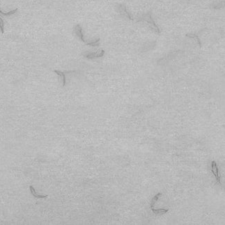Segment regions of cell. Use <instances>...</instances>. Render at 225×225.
Returning <instances> with one entry per match:
<instances>
[{
  "mask_svg": "<svg viewBox=\"0 0 225 225\" xmlns=\"http://www.w3.org/2000/svg\"><path fill=\"white\" fill-rule=\"evenodd\" d=\"M105 54V51L103 50L96 52H85L84 53V56L88 59H94L98 57H101Z\"/></svg>",
  "mask_w": 225,
  "mask_h": 225,
  "instance_id": "3957f363",
  "label": "cell"
},
{
  "mask_svg": "<svg viewBox=\"0 0 225 225\" xmlns=\"http://www.w3.org/2000/svg\"><path fill=\"white\" fill-rule=\"evenodd\" d=\"M55 72H56V73H57L59 75L61 76L62 77H63V86H65L66 84V77H65V73L63 72H61V71H58V70H55Z\"/></svg>",
  "mask_w": 225,
  "mask_h": 225,
  "instance_id": "52a82bcc",
  "label": "cell"
},
{
  "mask_svg": "<svg viewBox=\"0 0 225 225\" xmlns=\"http://www.w3.org/2000/svg\"><path fill=\"white\" fill-rule=\"evenodd\" d=\"M140 20H144V21H146L147 23L149 25L150 27H151V29H154L155 32H157L158 33H159V32H160V31H159L158 27H157L156 25L155 24V22H154V21L153 20V19H152V17H151V15H150V13H148V14L146 15H144L142 18L140 19Z\"/></svg>",
  "mask_w": 225,
  "mask_h": 225,
  "instance_id": "7a4b0ae2",
  "label": "cell"
},
{
  "mask_svg": "<svg viewBox=\"0 0 225 225\" xmlns=\"http://www.w3.org/2000/svg\"><path fill=\"white\" fill-rule=\"evenodd\" d=\"M212 172L213 174L216 177L217 182L220 183V176H219L218 168L217 167V164H216V162H215V161H213L212 162Z\"/></svg>",
  "mask_w": 225,
  "mask_h": 225,
  "instance_id": "277c9868",
  "label": "cell"
},
{
  "mask_svg": "<svg viewBox=\"0 0 225 225\" xmlns=\"http://www.w3.org/2000/svg\"><path fill=\"white\" fill-rule=\"evenodd\" d=\"M0 30H1V32L2 34L4 33V22L3 19L0 17Z\"/></svg>",
  "mask_w": 225,
  "mask_h": 225,
  "instance_id": "ba28073f",
  "label": "cell"
},
{
  "mask_svg": "<svg viewBox=\"0 0 225 225\" xmlns=\"http://www.w3.org/2000/svg\"><path fill=\"white\" fill-rule=\"evenodd\" d=\"M160 196H162V194H161V193H158V194H157V195H155V197H154V198L153 199H152L151 203H150V209H151L152 211H153V209H154V208H153L154 204H155V202H157V199H159V197H160Z\"/></svg>",
  "mask_w": 225,
  "mask_h": 225,
  "instance_id": "5b68a950",
  "label": "cell"
},
{
  "mask_svg": "<svg viewBox=\"0 0 225 225\" xmlns=\"http://www.w3.org/2000/svg\"><path fill=\"white\" fill-rule=\"evenodd\" d=\"M17 11H18V8H15V9L13 10V11L8 12V13H4V12L1 11V10H0V15H3V16H10V15L15 14V13L17 12Z\"/></svg>",
  "mask_w": 225,
  "mask_h": 225,
  "instance_id": "8992f818",
  "label": "cell"
},
{
  "mask_svg": "<svg viewBox=\"0 0 225 225\" xmlns=\"http://www.w3.org/2000/svg\"><path fill=\"white\" fill-rule=\"evenodd\" d=\"M74 32H75L76 36H77V37H78L79 39L82 41V42L86 43V44L89 45V46H96L99 45L100 39H98L96 41H93V42H90V43L87 42V41H86L85 40H84V36H83V33H82V29L79 25H77L75 26V28H74Z\"/></svg>",
  "mask_w": 225,
  "mask_h": 225,
  "instance_id": "6da1fadb",
  "label": "cell"
}]
</instances>
